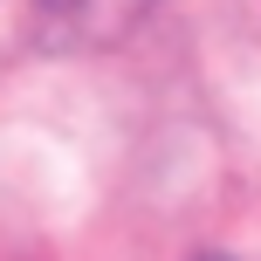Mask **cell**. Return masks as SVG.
Instances as JSON below:
<instances>
[{"instance_id": "1", "label": "cell", "mask_w": 261, "mask_h": 261, "mask_svg": "<svg viewBox=\"0 0 261 261\" xmlns=\"http://www.w3.org/2000/svg\"><path fill=\"white\" fill-rule=\"evenodd\" d=\"M28 21L55 41H110L117 28H130L151 0H21Z\"/></svg>"}, {"instance_id": "2", "label": "cell", "mask_w": 261, "mask_h": 261, "mask_svg": "<svg viewBox=\"0 0 261 261\" xmlns=\"http://www.w3.org/2000/svg\"><path fill=\"white\" fill-rule=\"evenodd\" d=\"M199 261H227V254H199Z\"/></svg>"}]
</instances>
